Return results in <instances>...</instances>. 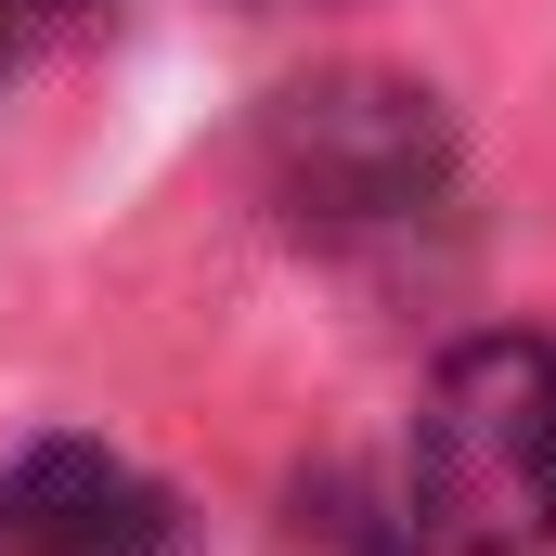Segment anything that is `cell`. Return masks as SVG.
Listing matches in <instances>:
<instances>
[{"instance_id":"obj_1","label":"cell","mask_w":556,"mask_h":556,"mask_svg":"<svg viewBox=\"0 0 556 556\" xmlns=\"http://www.w3.org/2000/svg\"><path fill=\"white\" fill-rule=\"evenodd\" d=\"M415 531L427 556H544L556 544V350L466 337L415 402Z\"/></svg>"},{"instance_id":"obj_2","label":"cell","mask_w":556,"mask_h":556,"mask_svg":"<svg viewBox=\"0 0 556 556\" xmlns=\"http://www.w3.org/2000/svg\"><path fill=\"white\" fill-rule=\"evenodd\" d=\"M260 168L298 220H402L440 194L453 130L415 78H376V65H337V78H298L273 117H260Z\"/></svg>"},{"instance_id":"obj_3","label":"cell","mask_w":556,"mask_h":556,"mask_svg":"<svg viewBox=\"0 0 556 556\" xmlns=\"http://www.w3.org/2000/svg\"><path fill=\"white\" fill-rule=\"evenodd\" d=\"M0 556H181V505L104 440H39L0 466Z\"/></svg>"}]
</instances>
